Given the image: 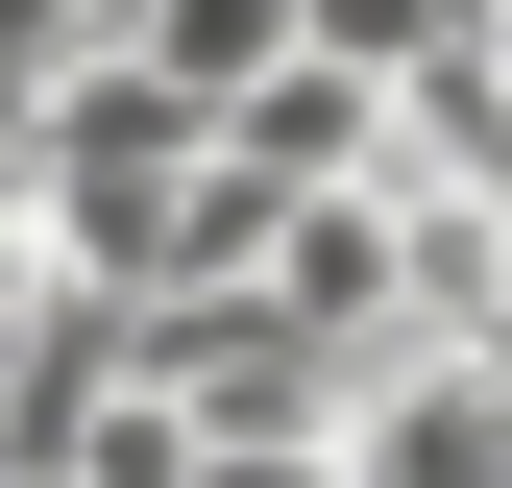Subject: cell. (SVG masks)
I'll return each mask as SVG.
<instances>
[{
	"label": "cell",
	"mask_w": 512,
	"mask_h": 488,
	"mask_svg": "<svg viewBox=\"0 0 512 488\" xmlns=\"http://www.w3.org/2000/svg\"><path fill=\"white\" fill-rule=\"evenodd\" d=\"M512 0H317V49H342V74H439V49H488Z\"/></svg>",
	"instance_id": "cell-1"
}]
</instances>
